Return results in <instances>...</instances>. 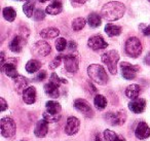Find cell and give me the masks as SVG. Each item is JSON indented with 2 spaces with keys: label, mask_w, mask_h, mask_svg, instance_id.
<instances>
[{
  "label": "cell",
  "mask_w": 150,
  "mask_h": 141,
  "mask_svg": "<svg viewBox=\"0 0 150 141\" xmlns=\"http://www.w3.org/2000/svg\"><path fill=\"white\" fill-rule=\"evenodd\" d=\"M59 87H60V85H58L57 83L50 81V83H47L46 85H44V92H45V93L47 94L50 97L58 98L59 96H60Z\"/></svg>",
  "instance_id": "19"
},
{
  "label": "cell",
  "mask_w": 150,
  "mask_h": 141,
  "mask_svg": "<svg viewBox=\"0 0 150 141\" xmlns=\"http://www.w3.org/2000/svg\"><path fill=\"white\" fill-rule=\"evenodd\" d=\"M104 116H105V120H107V122L112 125V126H120V125L125 124V120H127L125 113H123L121 111L108 112Z\"/></svg>",
  "instance_id": "8"
},
{
  "label": "cell",
  "mask_w": 150,
  "mask_h": 141,
  "mask_svg": "<svg viewBox=\"0 0 150 141\" xmlns=\"http://www.w3.org/2000/svg\"><path fill=\"white\" fill-rule=\"evenodd\" d=\"M144 63H145L146 65H150V52L148 53L145 58H144Z\"/></svg>",
  "instance_id": "42"
},
{
  "label": "cell",
  "mask_w": 150,
  "mask_h": 141,
  "mask_svg": "<svg viewBox=\"0 0 150 141\" xmlns=\"http://www.w3.org/2000/svg\"><path fill=\"white\" fill-rule=\"evenodd\" d=\"M72 1L73 4H76V5H82L88 1V0H71Z\"/></svg>",
  "instance_id": "40"
},
{
  "label": "cell",
  "mask_w": 150,
  "mask_h": 141,
  "mask_svg": "<svg viewBox=\"0 0 150 141\" xmlns=\"http://www.w3.org/2000/svg\"><path fill=\"white\" fill-rule=\"evenodd\" d=\"M52 48L44 40H39L33 46V53L38 57H45L50 55Z\"/></svg>",
  "instance_id": "10"
},
{
  "label": "cell",
  "mask_w": 150,
  "mask_h": 141,
  "mask_svg": "<svg viewBox=\"0 0 150 141\" xmlns=\"http://www.w3.org/2000/svg\"><path fill=\"white\" fill-rule=\"evenodd\" d=\"M26 40L24 36L21 35H17L13 37V39L9 43V50L13 53H20L22 50H23V46L25 44Z\"/></svg>",
  "instance_id": "15"
},
{
  "label": "cell",
  "mask_w": 150,
  "mask_h": 141,
  "mask_svg": "<svg viewBox=\"0 0 150 141\" xmlns=\"http://www.w3.org/2000/svg\"><path fill=\"white\" fill-rule=\"evenodd\" d=\"M41 67V63L38 60H30L29 62L26 64V70L29 73H35L38 71Z\"/></svg>",
  "instance_id": "28"
},
{
  "label": "cell",
  "mask_w": 150,
  "mask_h": 141,
  "mask_svg": "<svg viewBox=\"0 0 150 141\" xmlns=\"http://www.w3.org/2000/svg\"><path fill=\"white\" fill-rule=\"evenodd\" d=\"M34 7H35V4L32 0H27L25 4L23 5V11L28 18H32L34 16Z\"/></svg>",
  "instance_id": "29"
},
{
  "label": "cell",
  "mask_w": 150,
  "mask_h": 141,
  "mask_svg": "<svg viewBox=\"0 0 150 141\" xmlns=\"http://www.w3.org/2000/svg\"><path fill=\"white\" fill-rule=\"evenodd\" d=\"M142 32H143L144 35H146V36H150V25L146 26V27L144 28L143 30H142Z\"/></svg>",
  "instance_id": "41"
},
{
  "label": "cell",
  "mask_w": 150,
  "mask_h": 141,
  "mask_svg": "<svg viewBox=\"0 0 150 141\" xmlns=\"http://www.w3.org/2000/svg\"><path fill=\"white\" fill-rule=\"evenodd\" d=\"M15 85H16V89L19 92V94L24 93V91L27 89L26 87H27V85H28V80H27V78H25L24 76L19 75V76L15 79Z\"/></svg>",
  "instance_id": "24"
},
{
  "label": "cell",
  "mask_w": 150,
  "mask_h": 141,
  "mask_svg": "<svg viewBox=\"0 0 150 141\" xmlns=\"http://www.w3.org/2000/svg\"><path fill=\"white\" fill-rule=\"evenodd\" d=\"M88 23L92 28L99 27V26L101 25V23H102V21H101V17L96 13L91 14V15H88Z\"/></svg>",
  "instance_id": "26"
},
{
  "label": "cell",
  "mask_w": 150,
  "mask_h": 141,
  "mask_svg": "<svg viewBox=\"0 0 150 141\" xmlns=\"http://www.w3.org/2000/svg\"><path fill=\"white\" fill-rule=\"evenodd\" d=\"M88 46H90L92 50L99 51V50H104L108 46V43L104 40V38L101 35H95L88 39Z\"/></svg>",
  "instance_id": "12"
},
{
  "label": "cell",
  "mask_w": 150,
  "mask_h": 141,
  "mask_svg": "<svg viewBox=\"0 0 150 141\" xmlns=\"http://www.w3.org/2000/svg\"><path fill=\"white\" fill-rule=\"evenodd\" d=\"M48 132V122L46 120H39L34 129V134L38 138H43Z\"/></svg>",
  "instance_id": "16"
},
{
  "label": "cell",
  "mask_w": 150,
  "mask_h": 141,
  "mask_svg": "<svg viewBox=\"0 0 150 141\" xmlns=\"http://www.w3.org/2000/svg\"><path fill=\"white\" fill-rule=\"evenodd\" d=\"M135 136L140 140L147 139L150 136V128L145 122H140L135 129Z\"/></svg>",
  "instance_id": "13"
},
{
  "label": "cell",
  "mask_w": 150,
  "mask_h": 141,
  "mask_svg": "<svg viewBox=\"0 0 150 141\" xmlns=\"http://www.w3.org/2000/svg\"><path fill=\"white\" fill-rule=\"evenodd\" d=\"M68 46H69V48H70V50H76V46H77V44H76V42H74V41H70L68 43Z\"/></svg>",
  "instance_id": "43"
},
{
  "label": "cell",
  "mask_w": 150,
  "mask_h": 141,
  "mask_svg": "<svg viewBox=\"0 0 150 141\" xmlns=\"http://www.w3.org/2000/svg\"><path fill=\"white\" fill-rule=\"evenodd\" d=\"M104 138L106 141H125V138L117 135L115 132L111 130H105L104 131Z\"/></svg>",
  "instance_id": "27"
},
{
  "label": "cell",
  "mask_w": 150,
  "mask_h": 141,
  "mask_svg": "<svg viewBox=\"0 0 150 141\" xmlns=\"http://www.w3.org/2000/svg\"><path fill=\"white\" fill-rule=\"evenodd\" d=\"M39 2H46V1H50V0H38Z\"/></svg>",
  "instance_id": "46"
},
{
  "label": "cell",
  "mask_w": 150,
  "mask_h": 141,
  "mask_svg": "<svg viewBox=\"0 0 150 141\" xmlns=\"http://www.w3.org/2000/svg\"><path fill=\"white\" fill-rule=\"evenodd\" d=\"M140 92H141V88H140V85L134 83V85H129V87L125 89V96H127V98H129V99L135 100L138 98Z\"/></svg>",
  "instance_id": "20"
},
{
  "label": "cell",
  "mask_w": 150,
  "mask_h": 141,
  "mask_svg": "<svg viewBox=\"0 0 150 141\" xmlns=\"http://www.w3.org/2000/svg\"><path fill=\"white\" fill-rule=\"evenodd\" d=\"M1 70L7 75V76L11 77V78L16 79L19 74H18V71H17V66H16L15 63H11V62H7L6 64H4L2 67H1Z\"/></svg>",
  "instance_id": "18"
},
{
  "label": "cell",
  "mask_w": 150,
  "mask_h": 141,
  "mask_svg": "<svg viewBox=\"0 0 150 141\" xmlns=\"http://www.w3.org/2000/svg\"><path fill=\"white\" fill-rule=\"evenodd\" d=\"M80 127V120L77 118H74V116H70V118H67L66 127H65V132L69 136H72V135L76 134L79 130Z\"/></svg>",
  "instance_id": "11"
},
{
  "label": "cell",
  "mask_w": 150,
  "mask_h": 141,
  "mask_svg": "<svg viewBox=\"0 0 150 141\" xmlns=\"http://www.w3.org/2000/svg\"><path fill=\"white\" fill-rule=\"evenodd\" d=\"M105 32L107 33V35L113 37V36H117L121 33V27L117 25H113V24H107L105 26Z\"/></svg>",
  "instance_id": "25"
},
{
  "label": "cell",
  "mask_w": 150,
  "mask_h": 141,
  "mask_svg": "<svg viewBox=\"0 0 150 141\" xmlns=\"http://www.w3.org/2000/svg\"><path fill=\"white\" fill-rule=\"evenodd\" d=\"M125 53L132 58H138L142 53V44L139 38L129 37L125 42Z\"/></svg>",
  "instance_id": "4"
},
{
  "label": "cell",
  "mask_w": 150,
  "mask_h": 141,
  "mask_svg": "<svg viewBox=\"0 0 150 141\" xmlns=\"http://www.w3.org/2000/svg\"><path fill=\"white\" fill-rule=\"evenodd\" d=\"M121 68V75L123 76V78L127 79V80H131L134 79L137 75V72L139 71V66L137 65H132L127 62H122L120 64Z\"/></svg>",
  "instance_id": "7"
},
{
  "label": "cell",
  "mask_w": 150,
  "mask_h": 141,
  "mask_svg": "<svg viewBox=\"0 0 150 141\" xmlns=\"http://www.w3.org/2000/svg\"><path fill=\"white\" fill-rule=\"evenodd\" d=\"M125 13V6L123 3L118 1H111L108 2L102 7V17L107 21H116L123 17Z\"/></svg>",
  "instance_id": "1"
},
{
  "label": "cell",
  "mask_w": 150,
  "mask_h": 141,
  "mask_svg": "<svg viewBox=\"0 0 150 141\" xmlns=\"http://www.w3.org/2000/svg\"><path fill=\"white\" fill-rule=\"evenodd\" d=\"M148 1H150V0H148Z\"/></svg>",
  "instance_id": "48"
},
{
  "label": "cell",
  "mask_w": 150,
  "mask_h": 141,
  "mask_svg": "<svg viewBox=\"0 0 150 141\" xmlns=\"http://www.w3.org/2000/svg\"><path fill=\"white\" fill-rule=\"evenodd\" d=\"M23 100L27 104H33L36 100V89L34 87H28L23 93Z\"/></svg>",
  "instance_id": "17"
},
{
  "label": "cell",
  "mask_w": 150,
  "mask_h": 141,
  "mask_svg": "<svg viewBox=\"0 0 150 141\" xmlns=\"http://www.w3.org/2000/svg\"><path fill=\"white\" fill-rule=\"evenodd\" d=\"M63 11V6H62V3L58 0L52 2L47 7H46V14L48 15H52V16H56V15H59L61 14V11Z\"/></svg>",
  "instance_id": "22"
},
{
  "label": "cell",
  "mask_w": 150,
  "mask_h": 141,
  "mask_svg": "<svg viewBox=\"0 0 150 141\" xmlns=\"http://www.w3.org/2000/svg\"><path fill=\"white\" fill-rule=\"evenodd\" d=\"M67 44H68V43H67V41H66V39H65V38H63V37L58 38V39H57V41H56L57 51H58V52H63V51L66 48Z\"/></svg>",
  "instance_id": "33"
},
{
  "label": "cell",
  "mask_w": 150,
  "mask_h": 141,
  "mask_svg": "<svg viewBox=\"0 0 150 141\" xmlns=\"http://www.w3.org/2000/svg\"><path fill=\"white\" fill-rule=\"evenodd\" d=\"M33 18L35 21H41V20H43L45 18V13L42 9H36Z\"/></svg>",
  "instance_id": "36"
},
{
  "label": "cell",
  "mask_w": 150,
  "mask_h": 141,
  "mask_svg": "<svg viewBox=\"0 0 150 141\" xmlns=\"http://www.w3.org/2000/svg\"><path fill=\"white\" fill-rule=\"evenodd\" d=\"M0 129H1V134L5 138H11L16 134V124L13 118L8 116H4L1 118Z\"/></svg>",
  "instance_id": "5"
},
{
  "label": "cell",
  "mask_w": 150,
  "mask_h": 141,
  "mask_svg": "<svg viewBox=\"0 0 150 141\" xmlns=\"http://www.w3.org/2000/svg\"><path fill=\"white\" fill-rule=\"evenodd\" d=\"M61 115L58 114V115H52V114H50L48 112H43V120H46L47 122H56L58 120H60Z\"/></svg>",
  "instance_id": "34"
},
{
  "label": "cell",
  "mask_w": 150,
  "mask_h": 141,
  "mask_svg": "<svg viewBox=\"0 0 150 141\" xmlns=\"http://www.w3.org/2000/svg\"><path fill=\"white\" fill-rule=\"evenodd\" d=\"M2 14L3 18L8 22H13L16 19V16H17V13H16V11L13 7H5V9H3Z\"/></svg>",
  "instance_id": "31"
},
{
  "label": "cell",
  "mask_w": 150,
  "mask_h": 141,
  "mask_svg": "<svg viewBox=\"0 0 150 141\" xmlns=\"http://www.w3.org/2000/svg\"><path fill=\"white\" fill-rule=\"evenodd\" d=\"M95 141H104V140H103V139H102V137H101V135H100V134H98V135H97V136H96V138H95Z\"/></svg>",
  "instance_id": "45"
},
{
  "label": "cell",
  "mask_w": 150,
  "mask_h": 141,
  "mask_svg": "<svg viewBox=\"0 0 150 141\" xmlns=\"http://www.w3.org/2000/svg\"><path fill=\"white\" fill-rule=\"evenodd\" d=\"M4 65V53L1 52V67Z\"/></svg>",
  "instance_id": "44"
},
{
  "label": "cell",
  "mask_w": 150,
  "mask_h": 141,
  "mask_svg": "<svg viewBox=\"0 0 150 141\" xmlns=\"http://www.w3.org/2000/svg\"><path fill=\"white\" fill-rule=\"evenodd\" d=\"M94 104L96 106V108H98L99 110H103L107 106V100L104 96L96 95V97L94 99Z\"/></svg>",
  "instance_id": "30"
},
{
  "label": "cell",
  "mask_w": 150,
  "mask_h": 141,
  "mask_svg": "<svg viewBox=\"0 0 150 141\" xmlns=\"http://www.w3.org/2000/svg\"><path fill=\"white\" fill-rule=\"evenodd\" d=\"M65 63V68L68 72L75 73L78 70V65H79V61H78L77 57L74 55H66L63 56Z\"/></svg>",
  "instance_id": "9"
},
{
  "label": "cell",
  "mask_w": 150,
  "mask_h": 141,
  "mask_svg": "<svg viewBox=\"0 0 150 141\" xmlns=\"http://www.w3.org/2000/svg\"><path fill=\"white\" fill-rule=\"evenodd\" d=\"M88 76L93 81L98 85H106L108 83V75L105 71L104 67L99 64H92L88 68Z\"/></svg>",
  "instance_id": "2"
},
{
  "label": "cell",
  "mask_w": 150,
  "mask_h": 141,
  "mask_svg": "<svg viewBox=\"0 0 150 141\" xmlns=\"http://www.w3.org/2000/svg\"><path fill=\"white\" fill-rule=\"evenodd\" d=\"M46 78V71L44 70H41L39 73L37 74V76H36V80H43V79Z\"/></svg>",
  "instance_id": "38"
},
{
  "label": "cell",
  "mask_w": 150,
  "mask_h": 141,
  "mask_svg": "<svg viewBox=\"0 0 150 141\" xmlns=\"http://www.w3.org/2000/svg\"><path fill=\"white\" fill-rule=\"evenodd\" d=\"M0 103H1V111H4V110L7 108L6 102H5V100L3 99V98H1V99H0Z\"/></svg>",
  "instance_id": "39"
},
{
  "label": "cell",
  "mask_w": 150,
  "mask_h": 141,
  "mask_svg": "<svg viewBox=\"0 0 150 141\" xmlns=\"http://www.w3.org/2000/svg\"><path fill=\"white\" fill-rule=\"evenodd\" d=\"M46 107V112H48L50 114H52V115H58L61 112V104L58 103L56 101H47L45 104Z\"/></svg>",
  "instance_id": "21"
},
{
  "label": "cell",
  "mask_w": 150,
  "mask_h": 141,
  "mask_svg": "<svg viewBox=\"0 0 150 141\" xmlns=\"http://www.w3.org/2000/svg\"><path fill=\"white\" fill-rule=\"evenodd\" d=\"M21 141H26V140H21Z\"/></svg>",
  "instance_id": "47"
},
{
  "label": "cell",
  "mask_w": 150,
  "mask_h": 141,
  "mask_svg": "<svg viewBox=\"0 0 150 141\" xmlns=\"http://www.w3.org/2000/svg\"><path fill=\"white\" fill-rule=\"evenodd\" d=\"M52 83H57L58 85H60L61 83H67V80L66 79H63V78H60V77L58 76V75L56 74V73H52V75H50V80Z\"/></svg>",
  "instance_id": "35"
},
{
  "label": "cell",
  "mask_w": 150,
  "mask_h": 141,
  "mask_svg": "<svg viewBox=\"0 0 150 141\" xmlns=\"http://www.w3.org/2000/svg\"><path fill=\"white\" fill-rule=\"evenodd\" d=\"M119 60V55L116 51H109L102 55V61L107 66L111 74H116L117 72V63Z\"/></svg>",
  "instance_id": "3"
},
{
  "label": "cell",
  "mask_w": 150,
  "mask_h": 141,
  "mask_svg": "<svg viewBox=\"0 0 150 141\" xmlns=\"http://www.w3.org/2000/svg\"><path fill=\"white\" fill-rule=\"evenodd\" d=\"M60 34V31L59 29L54 27H50V28H45L43 29L41 32H40V36L42 38H45V39H50V38H54Z\"/></svg>",
  "instance_id": "23"
},
{
  "label": "cell",
  "mask_w": 150,
  "mask_h": 141,
  "mask_svg": "<svg viewBox=\"0 0 150 141\" xmlns=\"http://www.w3.org/2000/svg\"><path fill=\"white\" fill-rule=\"evenodd\" d=\"M86 20L83 18H76L72 22V29L74 31H80L86 26Z\"/></svg>",
  "instance_id": "32"
},
{
  "label": "cell",
  "mask_w": 150,
  "mask_h": 141,
  "mask_svg": "<svg viewBox=\"0 0 150 141\" xmlns=\"http://www.w3.org/2000/svg\"><path fill=\"white\" fill-rule=\"evenodd\" d=\"M146 107V101L145 99H142V98H137L135 100H132L129 103V110L134 112V113H142L144 111Z\"/></svg>",
  "instance_id": "14"
},
{
  "label": "cell",
  "mask_w": 150,
  "mask_h": 141,
  "mask_svg": "<svg viewBox=\"0 0 150 141\" xmlns=\"http://www.w3.org/2000/svg\"><path fill=\"white\" fill-rule=\"evenodd\" d=\"M62 59H63V56H57L56 58L52 60V62L50 64V69L57 68V67H58L59 65L61 64V61H62Z\"/></svg>",
  "instance_id": "37"
},
{
  "label": "cell",
  "mask_w": 150,
  "mask_h": 141,
  "mask_svg": "<svg viewBox=\"0 0 150 141\" xmlns=\"http://www.w3.org/2000/svg\"><path fill=\"white\" fill-rule=\"evenodd\" d=\"M74 108L80 113L83 114L86 118H93L94 116V111L88 101L84 99H76L74 101Z\"/></svg>",
  "instance_id": "6"
}]
</instances>
